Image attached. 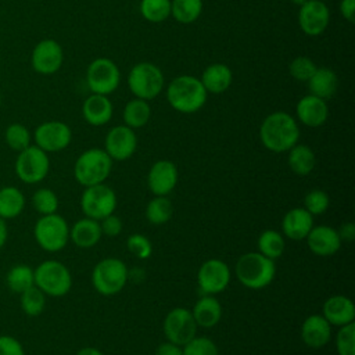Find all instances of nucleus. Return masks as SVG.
Here are the masks:
<instances>
[{"label":"nucleus","instance_id":"obj_45","mask_svg":"<svg viewBox=\"0 0 355 355\" xmlns=\"http://www.w3.org/2000/svg\"><path fill=\"white\" fill-rule=\"evenodd\" d=\"M0 355H25V349L18 338L10 334L0 336Z\"/></svg>","mask_w":355,"mask_h":355},{"label":"nucleus","instance_id":"obj_25","mask_svg":"<svg viewBox=\"0 0 355 355\" xmlns=\"http://www.w3.org/2000/svg\"><path fill=\"white\" fill-rule=\"evenodd\" d=\"M207 93L220 94L225 93L233 83V72L230 67L222 62L208 65L200 78Z\"/></svg>","mask_w":355,"mask_h":355},{"label":"nucleus","instance_id":"obj_16","mask_svg":"<svg viewBox=\"0 0 355 355\" xmlns=\"http://www.w3.org/2000/svg\"><path fill=\"white\" fill-rule=\"evenodd\" d=\"M137 148V136L135 129L126 125L111 128L104 140V151L112 161H126Z\"/></svg>","mask_w":355,"mask_h":355},{"label":"nucleus","instance_id":"obj_28","mask_svg":"<svg viewBox=\"0 0 355 355\" xmlns=\"http://www.w3.org/2000/svg\"><path fill=\"white\" fill-rule=\"evenodd\" d=\"M306 83L309 94H313L323 100H329L337 92L338 78L333 69L327 67H318Z\"/></svg>","mask_w":355,"mask_h":355},{"label":"nucleus","instance_id":"obj_26","mask_svg":"<svg viewBox=\"0 0 355 355\" xmlns=\"http://www.w3.org/2000/svg\"><path fill=\"white\" fill-rule=\"evenodd\" d=\"M103 237L100 222L90 219V218H82L76 220L69 227V240L79 248H90L94 247Z\"/></svg>","mask_w":355,"mask_h":355},{"label":"nucleus","instance_id":"obj_32","mask_svg":"<svg viewBox=\"0 0 355 355\" xmlns=\"http://www.w3.org/2000/svg\"><path fill=\"white\" fill-rule=\"evenodd\" d=\"M6 284L10 291L21 294L29 287L35 286V273L33 269L28 265L18 263L8 269L6 275Z\"/></svg>","mask_w":355,"mask_h":355},{"label":"nucleus","instance_id":"obj_18","mask_svg":"<svg viewBox=\"0 0 355 355\" xmlns=\"http://www.w3.org/2000/svg\"><path fill=\"white\" fill-rule=\"evenodd\" d=\"M178 168L172 161L154 162L147 175V184L154 196H168L178 184Z\"/></svg>","mask_w":355,"mask_h":355},{"label":"nucleus","instance_id":"obj_43","mask_svg":"<svg viewBox=\"0 0 355 355\" xmlns=\"http://www.w3.org/2000/svg\"><path fill=\"white\" fill-rule=\"evenodd\" d=\"M183 355H219L216 344L204 336H196L183 347Z\"/></svg>","mask_w":355,"mask_h":355},{"label":"nucleus","instance_id":"obj_46","mask_svg":"<svg viewBox=\"0 0 355 355\" xmlns=\"http://www.w3.org/2000/svg\"><path fill=\"white\" fill-rule=\"evenodd\" d=\"M100 222V227H101V233L108 236V237H116L121 232H122V220L119 216H116L115 214H111L105 218H103Z\"/></svg>","mask_w":355,"mask_h":355},{"label":"nucleus","instance_id":"obj_47","mask_svg":"<svg viewBox=\"0 0 355 355\" xmlns=\"http://www.w3.org/2000/svg\"><path fill=\"white\" fill-rule=\"evenodd\" d=\"M338 10L345 21L349 24L355 22V0H341Z\"/></svg>","mask_w":355,"mask_h":355},{"label":"nucleus","instance_id":"obj_14","mask_svg":"<svg viewBox=\"0 0 355 355\" xmlns=\"http://www.w3.org/2000/svg\"><path fill=\"white\" fill-rule=\"evenodd\" d=\"M35 146L49 153L65 150L72 140L71 128L61 121H47L40 123L33 132Z\"/></svg>","mask_w":355,"mask_h":355},{"label":"nucleus","instance_id":"obj_1","mask_svg":"<svg viewBox=\"0 0 355 355\" xmlns=\"http://www.w3.org/2000/svg\"><path fill=\"white\" fill-rule=\"evenodd\" d=\"M259 139L266 150L272 153H286L298 143V122L286 111H275L262 121Z\"/></svg>","mask_w":355,"mask_h":355},{"label":"nucleus","instance_id":"obj_51","mask_svg":"<svg viewBox=\"0 0 355 355\" xmlns=\"http://www.w3.org/2000/svg\"><path fill=\"white\" fill-rule=\"evenodd\" d=\"M75 355H104V354L94 347H85V348H80Z\"/></svg>","mask_w":355,"mask_h":355},{"label":"nucleus","instance_id":"obj_12","mask_svg":"<svg viewBox=\"0 0 355 355\" xmlns=\"http://www.w3.org/2000/svg\"><path fill=\"white\" fill-rule=\"evenodd\" d=\"M197 327L198 326L191 315V311L183 306L171 309L162 323V330L166 340L182 347L197 336Z\"/></svg>","mask_w":355,"mask_h":355},{"label":"nucleus","instance_id":"obj_6","mask_svg":"<svg viewBox=\"0 0 355 355\" xmlns=\"http://www.w3.org/2000/svg\"><path fill=\"white\" fill-rule=\"evenodd\" d=\"M35 286L49 297H64L72 287V275L60 261L47 259L35 269Z\"/></svg>","mask_w":355,"mask_h":355},{"label":"nucleus","instance_id":"obj_8","mask_svg":"<svg viewBox=\"0 0 355 355\" xmlns=\"http://www.w3.org/2000/svg\"><path fill=\"white\" fill-rule=\"evenodd\" d=\"M33 237L42 250L58 252L69 241V225L57 212L42 215L33 226Z\"/></svg>","mask_w":355,"mask_h":355},{"label":"nucleus","instance_id":"obj_44","mask_svg":"<svg viewBox=\"0 0 355 355\" xmlns=\"http://www.w3.org/2000/svg\"><path fill=\"white\" fill-rule=\"evenodd\" d=\"M126 248L137 259H147L153 252L151 241L144 234L140 233H135L128 237Z\"/></svg>","mask_w":355,"mask_h":355},{"label":"nucleus","instance_id":"obj_33","mask_svg":"<svg viewBox=\"0 0 355 355\" xmlns=\"http://www.w3.org/2000/svg\"><path fill=\"white\" fill-rule=\"evenodd\" d=\"M257 245H258V252L275 261L283 255L286 248V241L283 234H280L277 230L266 229L259 234Z\"/></svg>","mask_w":355,"mask_h":355},{"label":"nucleus","instance_id":"obj_24","mask_svg":"<svg viewBox=\"0 0 355 355\" xmlns=\"http://www.w3.org/2000/svg\"><path fill=\"white\" fill-rule=\"evenodd\" d=\"M114 114V105L108 96L92 93L82 104V115L92 126H103L108 123Z\"/></svg>","mask_w":355,"mask_h":355},{"label":"nucleus","instance_id":"obj_52","mask_svg":"<svg viewBox=\"0 0 355 355\" xmlns=\"http://www.w3.org/2000/svg\"><path fill=\"white\" fill-rule=\"evenodd\" d=\"M290 1H291L293 4H295V6H298V7H300V6H302L304 3H306L308 0H290Z\"/></svg>","mask_w":355,"mask_h":355},{"label":"nucleus","instance_id":"obj_27","mask_svg":"<svg viewBox=\"0 0 355 355\" xmlns=\"http://www.w3.org/2000/svg\"><path fill=\"white\" fill-rule=\"evenodd\" d=\"M222 305L214 295H201L193 309L191 315L198 327L211 329L222 319Z\"/></svg>","mask_w":355,"mask_h":355},{"label":"nucleus","instance_id":"obj_10","mask_svg":"<svg viewBox=\"0 0 355 355\" xmlns=\"http://www.w3.org/2000/svg\"><path fill=\"white\" fill-rule=\"evenodd\" d=\"M86 82L92 93L108 96L119 86V68L111 58L98 57L89 64L86 71Z\"/></svg>","mask_w":355,"mask_h":355},{"label":"nucleus","instance_id":"obj_5","mask_svg":"<svg viewBox=\"0 0 355 355\" xmlns=\"http://www.w3.org/2000/svg\"><path fill=\"white\" fill-rule=\"evenodd\" d=\"M165 86V78L161 68L153 62L143 61L132 67L128 75V87L136 98L153 100Z\"/></svg>","mask_w":355,"mask_h":355},{"label":"nucleus","instance_id":"obj_7","mask_svg":"<svg viewBox=\"0 0 355 355\" xmlns=\"http://www.w3.org/2000/svg\"><path fill=\"white\" fill-rule=\"evenodd\" d=\"M129 270L118 258H104L92 270V283L101 295H115L126 286Z\"/></svg>","mask_w":355,"mask_h":355},{"label":"nucleus","instance_id":"obj_48","mask_svg":"<svg viewBox=\"0 0 355 355\" xmlns=\"http://www.w3.org/2000/svg\"><path fill=\"white\" fill-rule=\"evenodd\" d=\"M155 355H183V348L182 345H178L171 341H165L158 345Z\"/></svg>","mask_w":355,"mask_h":355},{"label":"nucleus","instance_id":"obj_34","mask_svg":"<svg viewBox=\"0 0 355 355\" xmlns=\"http://www.w3.org/2000/svg\"><path fill=\"white\" fill-rule=\"evenodd\" d=\"M202 12V0H171V15L179 24L196 22Z\"/></svg>","mask_w":355,"mask_h":355},{"label":"nucleus","instance_id":"obj_40","mask_svg":"<svg viewBox=\"0 0 355 355\" xmlns=\"http://www.w3.org/2000/svg\"><path fill=\"white\" fill-rule=\"evenodd\" d=\"M318 65L306 55H297L295 58L291 60L288 65V72L290 75L298 80V82H308L309 78L313 75L316 71Z\"/></svg>","mask_w":355,"mask_h":355},{"label":"nucleus","instance_id":"obj_39","mask_svg":"<svg viewBox=\"0 0 355 355\" xmlns=\"http://www.w3.org/2000/svg\"><path fill=\"white\" fill-rule=\"evenodd\" d=\"M32 205L35 211L39 212L40 215L55 214L58 208V197L51 189L42 187L33 193Z\"/></svg>","mask_w":355,"mask_h":355},{"label":"nucleus","instance_id":"obj_19","mask_svg":"<svg viewBox=\"0 0 355 355\" xmlns=\"http://www.w3.org/2000/svg\"><path fill=\"white\" fill-rule=\"evenodd\" d=\"M295 119L308 128L322 126L329 116V107L326 100L313 94L301 97L295 105Z\"/></svg>","mask_w":355,"mask_h":355},{"label":"nucleus","instance_id":"obj_15","mask_svg":"<svg viewBox=\"0 0 355 355\" xmlns=\"http://www.w3.org/2000/svg\"><path fill=\"white\" fill-rule=\"evenodd\" d=\"M64 62V51L61 44L54 39H43L36 43L32 50L31 64L35 72L40 75L55 73Z\"/></svg>","mask_w":355,"mask_h":355},{"label":"nucleus","instance_id":"obj_2","mask_svg":"<svg viewBox=\"0 0 355 355\" xmlns=\"http://www.w3.org/2000/svg\"><path fill=\"white\" fill-rule=\"evenodd\" d=\"M208 93L200 78L193 75H179L173 78L166 87V100L169 105L180 114H194L200 111Z\"/></svg>","mask_w":355,"mask_h":355},{"label":"nucleus","instance_id":"obj_17","mask_svg":"<svg viewBox=\"0 0 355 355\" xmlns=\"http://www.w3.org/2000/svg\"><path fill=\"white\" fill-rule=\"evenodd\" d=\"M330 22V10L324 1L308 0L300 6L298 25L306 36L322 35Z\"/></svg>","mask_w":355,"mask_h":355},{"label":"nucleus","instance_id":"obj_3","mask_svg":"<svg viewBox=\"0 0 355 355\" xmlns=\"http://www.w3.org/2000/svg\"><path fill=\"white\" fill-rule=\"evenodd\" d=\"M237 280L247 288L261 290L269 286L276 276V263L261 252L243 254L234 266Z\"/></svg>","mask_w":355,"mask_h":355},{"label":"nucleus","instance_id":"obj_54","mask_svg":"<svg viewBox=\"0 0 355 355\" xmlns=\"http://www.w3.org/2000/svg\"><path fill=\"white\" fill-rule=\"evenodd\" d=\"M320 1H326V0H320Z\"/></svg>","mask_w":355,"mask_h":355},{"label":"nucleus","instance_id":"obj_13","mask_svg":"<svg viewBox=\"0 0 355 355\" xmlns=\"http://www.w3.org/2000/svg\"><path fill=\"white\" fill-rule=\"evenodd\" d=\"M230 268L218 258L207 259L197 272V284L202 295H214L222 293L230 283Z\"/></svg>","mask_w":355,"mask_h":355},{"label":"nucleus","instance_id":"obj_11","mask_svg":"<svg viewBox=\"0 0 355 355\" xmlns=\"http://www.w3.org/2000/svg\"><path fill=\"white\" fill-rule=\"evenodd\" d=\"M80 208L86 218L101 220L114 214L116 208V194L104 183L85 187L80 197Z\"/></svg>","mask_w":355,"mask_h":355},{"label":"nucleus","instance_id":"obj_41","mask_svg":"<svg viewBox=\"0 0 355 355\" xmlns=\"http://www.w3.org/2000/svg\"><path fill=\"white\" fill-rule=\"evenodd\" d=\"M336 348L338 355H355V323L340 326L336 334Z\"/></svg>","mask_w":355,"mask_h":355},{"label":"nucleus","instance_id":"obj_38","mask_svg":"<svg viewBox=\"0 0 355 355\" xmlns=\"http://www.w3.org/2000/svg\"><path fill=\"white\" fill-rule=\"evenodd\" d=\"M4 140L11 150L19 153V151L25 150L28 146H31L32 136H31L29 129L25 125L14 122L6 128Z\"/></svg>","mask_w":355,"mask_h":355},{"label":"nucleus","instance_id":"obj_23","mask_svg":"<svg viewBox=\"0 0 355 355\" xmlns=\"http://www.w3.org/2000/svg\"><path fill=\"white\" fill-rule=\"evenodd\" d=\"M313 227V216L302 207L287 211L282 219V230L284 237L293 241L305 240Z\"/></svg>","mask_w":355,"mask_h":355},{"label":"nucleus","instance_id":"obj_9","mask_svg":"<svg viewBox=\"0 0 355 355\" xmlns=\"http://www.w3.org/2000/svg\"><path fill=\"white\" fill-rule=\"evenodd\" d=\"M50 171L49 154L35 144L19 151L15 159V173L18 179L28 184L42 182Z\"/></svg>","mask_w":355,"mask_h":355},{"label":"nucleus","instance_id":"obj_35","mask_svg":"<svg viewBox=\"0 0 355 355\" xmlns=\"http://www.w3.org/2000/svg\"><path fill=\"white\" fill-rule=\"evenodd\" d=\"M173 214V207L166 196H154L146 207V218L151 225L166 223Z\"/></svg>","mask_w":355,"mask_h":355},{"label":"nucleus","instance_id":"obj_20","mask_svg":"<svg viewBox=\"0 0 355 355\" xmlns=\"http://www.w3.org/2000/svg\"><path fill=\"white\" fill-rule=\"evenodd\" d=\"M305 240L309 250L319 257H330L336 254L343 244L337 230L327 225L313 226Z\"/></svg>","mask_w":355,"mask_h":355},{"label":"nucleus","instance_id":"obj_53","mask_svg":"<svg viewBox=\"0 0 355 355\" xmlns=\"http://www.w3.org/2000/svg\"><path fill=\"white\" fill-rule=\"evenodd\" d=\"M0 105H1V93H0Z\"/></svg>","mask_w":355,"mask_h":355},{"label":"nucleus","instance_id":"obj_42","mask_svg":"<svg viewBox=\"0 0 355 355\" xmlns=\"http://www.w3.org/2000/svg\"><path fill=\"white\" fill-rule=\"evenodd\" d=\"M330 205L329 194L320 189L311 190L304 197V208L312 215H322L327 211Z\"/></svg>","mask_w":355,"mask_h":355},{"label":"nucleus","instance_id":"obj_29","mask_svg":"<svg viewBox=\"0 0 355 355\" xmlns=\"http://www.w3.org/2000/svg\"><path fill=\"white\" fill-rule=\"evenodd\" d=\"M287 153H288L287 164L295 175L306 176L313 171L316 164V157L309 146L297 143Z\"/></svg>","mask_w":355,"mask_h":355},{"label":"nucleus","instance_id":"obj_36","mask_svg":"<svg viewBox=\"0 0 355 355\" xmlns=\"http://www.w3.org/2000/svg\"><path fill=\"white\" fill-rule=\"evenodd\" d=\"M139 11L148 22H164L171 17V0H141Z\"/></svg>","mask_w":355,"mask_h":355},{"label":"nucleus","instance_id":"obj_30","mask_svg":"<svg viewBox=\"0 0 355 355\" xmlns=\"http://www.w3.org/2000/svg\"><path fill=\"white\" fill-rule=\"evenodd\" d=\"M25 208V196L15 186H4L0 189V218L4 220L14 219L21 215Z\"/></svg>","mask_w":355,"mask_h":355},{"label":"nucleus","instance_id":"obj_49","mask_svg":"<svg viewBox=\"0 0 355 355\" xmlns=\"http://www.w3.org/2000/svg\"><path fill=\"white\" fill-rule=\"evenodd\" d=\"M341 241H347L351 243L355 239V223L352 222H345L340 226V229L337 230Z\"/></svg>","mask_w":355,"mask_h":355},{"label":"nucleus","instance_id":"obj_4","mask_svg":"<svg viewBox=\"0 0 355 355\" xmlns=\"http://www.w3.org/2000/svg\"><path fill=\"white\" fill-rule=\"evenodd\" d=\"M112 169V159L103 148H89L75 161L73 176L83 187L104 183Z\"/></svg>","mask_w":355,"mask_h":355},{"label":"nucleus","instance_id":"obj_50","mask_svg":"<svg viewBox=\"0 0 355 355\" xmlns=\"http://www.w3.org/2000/svg\"><path fill=\"white\" fill-rule=\"evenodd\" d=\"M7 236H8V230H7V223L4 219L0 218V250L4 247L6 241H7Z\"/></svg>","mask_w":355,"mask_h":355},{"label":"nucleus","instance_id":"obj_21","mask_svg":"<svg viewBox=\"0 0 355 355\" xmlns=\"http://www.w3.org/2000/svg\"><path fill=\"white\" fill-rule=\"evenodd\" d=\"M301 338L309 348H322L331 340V324L323 315H309L301 324Z\"/></svg>","mask_w":355,"mask_h":355},{"label":"nucleus","instance_id":"obj_37","mask_svg":"<svg viewBox=\"0 0 355 355\" xmlns=\"http://www.w3.org/2000/svg\"><path fill=\"white\" fill-rule=\"evenodd\" d=\"M19 304L26 316H39L46 306V294L36 286H32L19 294Z\"/></svg>","mask_w":355,"mask_h":355},{"label":"nucleus","instance_id":"obj_22","mask_svg":"<svg viewBox=\"0 0 355 355\" xmlns=\"http://www.w3.org/2000/svg\"><path fill=\"white\" fill-rule=\"evenodd\" d=\"M322 315L331 326L340 327L355 320V305L351 298L336 294L324 301Z\"/></svg>","mask_w":355,"mask_h":355},{"label":"nucleus","instance_id":"obj_31","mask_svg":"<svg viewBox=\"0 0 355 355\" xmlns=\"http://www.w3.org/2000/svg\"><path fill=\"white\" fill-rule=\"evenodd\" d=\"M123 122L126 126L132 129H139L147 125L151 116V107L147 100L141 98H132L125 104L123 112Z\"/></svg>","mask_w":355,"mask_h":355}]
</instances>
